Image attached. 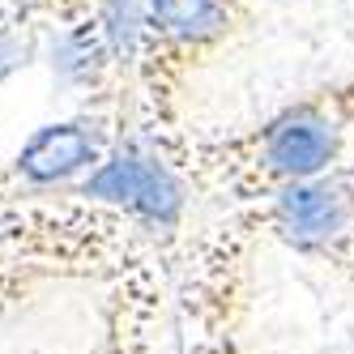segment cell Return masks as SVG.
Wrapping results in <instances>:
<instances>
[{
    "label": "cell",
    "mask_w": 354,
    "mask_h": 354,
    "mask_svg": "<svg viewBox=\"0 0 354 354\" xmlns=\"http://www.w3.org/2000/svg\"><path fill=\"white\" fill-rule=\"evenodd\" d=\"M141 13L145 39L137 60V86L154 111V129L145 133H162L184 73L239 30L243 5L239 0H141Z\"/></svg>",
    "instance_id": "obj_1"
},
{
    "label": "cell",
    "mask_w": 354,
    "mask_h": 354,
    "mask_svg": "<svg viewBox=\"0 0 354 354\" xmlns=\"http://www.w3.org/2000/svg\"><path fill=\"white\" fill-rule=\"evenodd\" d=\"M337 158H342L337 120L320 103H295L265 120L248 141L196 154V162H184V175L196 167L205 175H222V180H265L282 188L295 180L328 175Z\"/></svg>",
    "instance_id": "obj_2"
},
{
    "label": "cell",
    "mask_w": 354,
    "mask_h": 354,
    "mask_svg": "<svg viewBox=\"0 0 354 354\" xmlns=\"http://www.w3.org/2000/svg\"><path fill=\"white\" fill-rule=\"evenodd\" d=\"M68 192H82L86 201L124 214L149 239L180 231L192 196L184 167L145 133H124L111 145V154Z\"/></svg>",
    "instance_id": "obj_3"
},
{
    "label": "cell",
    "mask_w": 354,
    "mask_h": 354,
    "mask_svg": "<svg viewBox=\"0 0 354 354\" xmlns=\"http://www.w3.org/2000/svg\"><path fill=\"white\" fill-rule=\"evenodd\" d=\"M120 137V107H86L68 120L39 124L9 154L13 180L26 196L68 192L111 154Z\"/></svg>",
    "instance_id": "obj_4"
},
{
    "label": "cell",
    "mask_w": 354,
    "mask_h": 354,
    "mask_svg": "<svg viewBox=\"0 0 354 354\" xmlns=\"http://www.w3.org/2000/svg\"><path fill=\"white\" fill-rule=\"evenodd\" d=\"M269 226L303 257H328L354 235V188L333 175L282 184L269 201Z\"/></svg>",
    "instance_id": "obj_5"
},
{
    "label": "cell",
    "mask_w": 354,
    "mask_h": 354,
    "mask_svg": "<svg viewBox=\"0 0 354 354\" xmlns=\"http://www.w3.org/2000/svg\"><path fill=\"white\" fill-rule=\"evenodd\" d=\"M17 196H26L17 188V180H13V167H9V158L0 154V205H5V201H17Z\"/></svg>",
    "instance_id": "obj_6"
}]
</instances>
